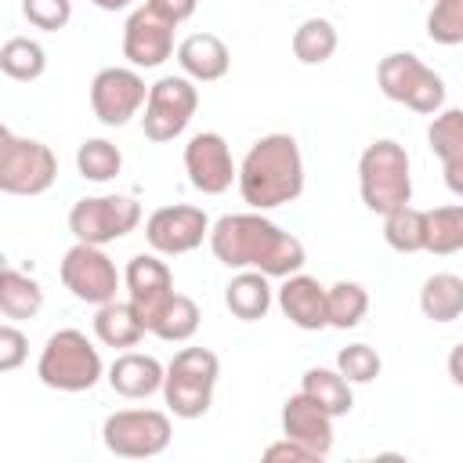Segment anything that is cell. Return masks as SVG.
Listing matches in <instances>:
<instances>
[{
    "instance_id": "6da1fadb",
    "label": "cell",
    "mask_w": 463,
    "mask_h": 463,
    "mask_svg": "<svg viewBox=\"0 0 463 463\" xmlns=\"http://www.w3.org/2000/svg\"><path fill=\"white\" fill-rule=\"evenodd\" d=\"M210 250L224 268H253L264 271L268 279H286L297 275L307 260L304 242L289 232H282L264 210H246V213H224L210 228Z\"/></svg>"
},
{
    "instance_id": "7a4b0ae2",
    "label": "cell",
    "mask_w": 463,
    "mask_h": 463,
    "mask_svg": "<svg viewBox=\"0 0 463 463\" xmlns=\"http://www.w3.org/2000/svg\"><path fill=\"white\" fill-rule=\"evenodd\" d=\"M239 195L250 210H275L304 192V156L293 134H264L239 163Z\"/></svg>"
},
{
    "instance_id": "3957f363",
    "label": "cell",
    "mask_w": 463,
    "mask_h": 463,
    "mask_svg": "<svg viewBox=\"0 0 463 463\" xmlns=\"http://www.w3.org/2000/svg\"><path fill=\"white\" fill-rule=\"evenodd\" d=\"M358 195L365 210L391 213L394 206H405L412 199V174H409V152L394 137H376L358 156Z\"/></svg>"
},
{
    "instance_id": "277c9868",
    "label": "cell",
    "mask_w": 463,
    "mask_h": 463,
    "mask_svg": "<svg viewBox=\"0 0 463 463\" xmlns=\"http://www.w3.org/2000/svg\"><path fill=\"white\" fill-rule=\"evenodd\" d=\"M105 373V362L98 347L87 340L80 329H58L47 336L40 358H36V376L43 387L61 391V394H80L90 391Z\"/></svg>"
},
{
    "instance_id": "5b68a950",
    "label": "cell",
    "mask_w": 463,
    "mask_h": 463,
    "mask_svg": "<svg viewBox=\"0 0 463 463\" xmlns=\"http://www.w3.org/2000/svg\"><path fill=\"white\" fill-rule=\"evenodd\" d=\"M221 362L210 347H181L163 380V402L177 420H199L213 405Z\"/></svg>"
},
{
    "instance_id": "8992f818",
    "label": "cell",
    "mask_w": 463,
    "mask_h": 463,
    "mask_svg": "<svg viewBox=\"0 0 463 463\" xmlns=\"http://www.w3.org/2000/svg\"><path fill=\"white\" fill-rule=\"evenodd\" d=\"M376 83L387 101H398L420 116H434L445 105V80L430 65H423L412 51H394L380 58Z\"/></svg>"
},
{
    "instance_id": "52a82bcc",
    "label": "cell",
    "mask_w": 463,
    "mask_h": 463,
    "mask_svg": "<svg viewBox=\"0 0 463 463\" xmlns=\"http://www.w3.org/2000/svg\"><path fill=\"white\" fill-rule=\"evenodd\" d=\"M58 181V156L36 137H22L11 127L0 130V192L43 195Z\"/></svg>"
},
{
    "instance_id": "ba28073f",
    "label": "cell",
    "mask_w": 463,
    "mask_h": 463,
    "mask_svg": "<svg viewBox=\"0 0 463 463\" xmlns=\"http://www.w3.org/2000/svg\"><path fill=\"white\" fill-rule=\"evenodd\" d=\"M170 438H174L170 416L159 409H119L105 416V427H101L105 449L119 459H152L166 452Z\"/></svg>"
},
{
    "instance_id": "9c48e42d",
    "label": "cell",
    "mask_w": 463,
    "mask_h": 463,
    "mask_svg": "<svg viewBox=\"0 0 463 463\" xmlns=\"http://www.w3.org/2000/svg\"><path fill=\"white\" fill-rule=\"evenodd\" d=\"M141 224V203L134 195H87L69 210V232L76 242L105 246L130 235Z\"/></svg>"
},
{
    "instance_id": "30bf717a",
    "label": "cell",
    "mask_w": 463,
    "mask_h": 463,
    "mask_svg": "<svg viewBox=\"0 0 463 463\" xmlns=\"http://www.w3.org/2000/svg\"><path fill=\"white\" fill-rule=\"evenodd\" d=\"M195 109H199L195 80H188V76H159L148 87L141 130H145L148 141H174V137H181L188 130Z\"/></svg>"
},
{
    "instance_id": "8fae6325",
    "label": "cell",
    "mask_w": 463,
    "mask_h": 463,
    "mask_svg": "<svg viewBox=\"0 0 463 463\" xmlns=\"http://www.w3.org/2000/svg\"><path fill=\"white\" fill-rule=\"evenodd\" d=\"M58 275H61V286L76 300L94 304V307L116 300V289L123 282V275L116 271V260L101 246H90V242H72L58 264Z\"/></svg>"
},
{
    "instance_id": "7c38bea8",
    "label": "cell",
    "mask_w": 463,
    "mask_h": 463,
    "mask_svg": "<svg viewBox=\"0 0 463 463\" xmlns=\"http://www.w3.org/2000/svg\"><path fill=\"white\" fill-rule=\"evenodd\" d=\"M148 101V87L134 65L98 69L90 80V112L105 127H127Z\"/></svg>"
},
{
    "instance_id": "4fadbf2b",
    "label": "cell",
    "mask_w": 463,
    "mask_h": 463,
    "mask_svg": "<svg viewBox=\"0 0 463 463\" xmlns=\"http://www.w3.org/2000/svg\"><path fill=\"white\" fill-rule=\"evenodd\" d=\"M210 217L203 206L192 203H174V206H159L145 217V239L156 253L163 257H181L203 246V239H210Z\"/></svg>"
},
{
    "instance_id": "5bb4252c",
    "label": "cell",
    "mask_w": 463,
    "mask_h": 463,
    "mask_svg": "<svg viewBox=\"0 0 463 463\" xmlns=\"http://www.w3.org/2000/svg\"><path fill=\"white\" fill-rule=\"evenodd\" d=\"M184 174H188V184L203 195H221L239 181V166L232 159V148L217 130H199L188 137Z\"/></svg>"
},
{
    "instance_id": "9a60e30c",
    "label": "cell",
    "mask_w": 463,
    "mask_h": 463,
    "mask_svg": "<svg viewBox=\"0 0 463 463\" xmlns=\"http://www.w3.org/2000/svg\"><path fill=\"white\" fill-rule=\"evenodd\" d=\"M174 22L163 18L159 11H152L148 4L134 7L127 14V25H123V58L134 65V69H159L174 51Z\"/></svg>"
},
{
    "instance_id": "2e32d148",
    "label": "cell",
    "mask_w": 463,
    "mask_h": 463,
    "mask_svg": "<svg viewBox=\"0 0 463 463\" xmlns=\"http://www.w3.org/2000/svg\"><path fill=\"white\" fill-rule=\"evenodd\" d=\"M123 286H127V300L134 304V311L145 318V326L156 322V315L170 304L174 297V275L166 268V260H159L156 253H137L127 260L123 268Z\"/></svg>"
},
{
    "instance_id": "e0dca14e",
    "label": "cell",
    "mask_w": 463,
    "mask_h": 463,
    "mask_svg": "<svg viewBox=\"0 0 463 463\" xmlns=\"http://www.w3.org/2000/svg\"><path fill=\"white\" fill-rule=\"evenodd\" d=\"M282 434L307 445L318 459H326L333 452V438H336L333 434V416L304 391H297L282 402Z\"/></svg>"
},
{
    "instance_id": "ac0fdd59",
    "label": "cell",
    "mask_w": 463,
    "mask_h": 463,
    "mask_svg": "<svg viewBox=\"0 0 463 463\" xmlns=\"http://www.w3.org/2000/svg\"><path fill=\"white\" fill-rule=\"evenodd\" d=\"M329 289L315 279V275H286L282 286L275 289V300L282 307V315L297 326V329H326L329 326V304H326Z\"/></svg>"
},
{
    "instance_id": "d6986e66",
    "label": "cell",
    "mask_w": 463,
    "mask_h": 463,
    "mask_svg": "<svg viewBox=\"0 0 463 463\" xmlns=\"http://www.w3.org/2000/svg\"><path fill=\"white\" fill-rule=\"evenodd\" d=\"M177 65L188 80L195 83H213V80H224L228 69H232V51L221 36L213 33H192L177 43Z\"/></svg>"
},
{
    "instance_id": "ffe728a7",
    "label": "cell",
    "mask_w": 463,
    "mask_h": 463,
    "mask_svg": "<svg viewBox=\"0 0 463 463\" xmlns=\"http://www.w3.org/2000/svg\"><path fill=\"white\" fill-rule=\"evenodd\" d=\"M163 380H166V365L141 351H123L109 365V387L119 398H148L163 391Z\"/></svg>"
},
{
    "instance_id": "44dd1931",
    "label": "cell",
    "mask_w": 463,
    "mask_h": 463,
    "mask_svg": "<svg viewBox=\"0 0 463 463\" xmlns=\"http://www.w3.org/2000/svg\"><path fill=\"white\" fill-rule=\"evenodd\" d=\"M148 333L145 318L134 311L130 300H109L94 311V336L105 344V347H116V351H130L141 344V336Z\"/></svg>"
},
{
    "instance_id": "7402d4cb",
    "label": "cell",
    "mask_w": 463,
    "mask_h": 463,
    "mask_svg": "<svg viewBox=\"0 0 463 463\" xmlns=\"http://www.w3.org/2000/svg\"><path fill=\"white\" fill-rule=\"evenodd\" d=\"M271 300H275V289H271L268 275L264 271H253V268H242L224 286V304L242 322H260L271 311Z\"/></svg>"
},
{
    "instance_id": "603a6c76",
    "label": "cell",
    "mask_w": 463,
    "mask_h": 463,
    "mask_svg": "<svg viewBox=\"0 0 463 463\" xmlns=\"http://www.w3.org/2000/svg\"><path fill=\"white\" fill-rule=\"evenodd\" d=\"M420 311L430 322H456L463 315V279L452 271H438L420 286Z\"/></svg>"
},
{
    "instance_id": "cb8c5ba5",
    "label": "cell",
    "mask_w": 463,
    "mask_h": 463,
    "mask_svg": "<svg viewBox=\"0 0 463 463\" xmlns=\"http://www.w3.org/2000/svg\"><path fill=\"white\" fill-rule=\"evenodd\" d=\"M300 391L311 394L333 420L336 416H347L351 405H354V394H351V380L340 373V369H326V365H311L304 376H300Z\"/></svg>"
},
{
    "instance_id": "d4e9b609",
    "label": "cell",
    "mask_w": 463,
    "mask_h": 463,
    "mask_svg": "<svg viewBox=\"0 0 463 463\" xmlns=\"http://www.w3.org/2000/svg\"><path fill=\"white\" fill-rule=\"evenodd\" d=\"M43 307V289L36 279H29L18 268H4L0 271V311L4 318L18 322V318H33Z\"/></svg>"
},
{
    "instance_id": "484cf974",
    "label": "cell",
    "mask_w": 463,
    "mask_h": 463,
    "mask_svg": "<svg viewBox=\"0 0 463 463\" xmlns=\"http://www.w3.org/2000/svg\"><path fill=\"white\" fill-rule=\"evenodd\" d=\"M336 43H340V36L329 18L311 14L293 29V54L300 65H326L336 54Z\"/></svg>"
},
{
    "instance_id": "4316f807",
    "label": "cell",
    "mask_w": 463,
    "mask_h": 463,
    "mask_svg": "<svg viewBox=\"0 0 463 463\" xmlns=\"http://www.w3.org/2000/svg\"><path fill=\"white\" fill-rule=\"evenodd\" d=\"M383 242L398 253H420L427 246V210L405 203L383 213Z\"/></svg>"
},
{
    "instance_id": "83f0119b",
    "label": "cell",
    "mask_w": 463,
    "mask_h": 463,
    "mask_svg": "<svg viewBox=\"0 0 463 463\" xmlns=\"http://www.w3.org/2000/svg\"><path fill=\"white\" fill-rule=\"evenodd\" d=\"M199 304L192 300V297H184V293H174L170 297V304L156 315V322L148 326V333L152 336H159V340H166V344H184V340H192L195 336V329H199Z\"/></svg>"
},
{
    "instance_id": "f1b7e54d",
    "label": "cell",
    "mask_w": 463,
    "mask_h": 463,
    "mask_svg": "<svg viewBox=\"0 0 463 463\" xmlns=\"http://www.w3.org/2000/svg\"><path fill=\"white\" fill-rule=\"evenodd\" d=\"M427 145L445 166H463V109H441L434 112L427 127Z\"/></svg>"
},
{
    "instance_id": "f546056e",
    "label": "cell",
    "mask_w": 463,
    "mask_h": 463,
    "mask_svg": "<svg viewBox=\"0 0 463 463\" xmlns=\"http://www.w3.org/2000/svg\"><path fill=\"white\" fill-rule=\"evenodd\" d=\"M0 69H4V76L18 80V83L40 80L47 69V51L29 36H11L0 47Z\"/></svg>"
},
{
    "instance_id": "4dcf8cb0",
    "label": "cell",
    "mask_w": 463,
    "mask_h": 463,
    "mask_svg": "<svg viewBox=\"0 0 463 463\" xmlns=\"http://www.w3.org/2000/svg\"><path fill=\"white\" fill-rule=\"evenodd\" d=\"M427 253L449 257L463 250V203L427 210Z\"/></svg>"
},
{
    "instance_id": "1f68e13d",
    "label": "cell",
    "mask_w": 463,
    "mask_h": 463,
    "mask_svg": "<svg viewBox=\"0 0 463 463\" xmlns=\"http://www.w3.org/2000/svg\"><path fill=\"white\" fill-rule=\"evenodd\" d=\"M76 170H80L83 181L105 184V181H112L123 170V152L112 141H105V137H87L76 148Z\"/></svg>"
},
{
    "instance_id": "d6a6232c",
    "label": "cell",
    "mask_w": 463,
    "mask_h": 463,
    "mask_svg": "<svg viewBox=\"0 0 463 463\" xmlns=\"http://www.w3.org/2000/svg\"><path fill=\"white\" fill-rule=\"evenodd\" d=\"M326 304H329V326L333 329H354L369 311V289L362 282L340 279V282L329 286Z\"/></svg>"
},
{
    "instance_id": "836d02e7",
    "label": "cell",
    "mask_w": 463,
    "mask_h": 463,
    "mask_svg": "<svg viewBox=\"0 0 463 463\" xmlns=\"http://www.w3.org/2000/svg\"><path fill=\"white\" fill-rule=\"evenodd\" d=\"M427 36L441 47L463 43V0H434L427 14Z\"/></svg>"
},
{
    "instance_id": "e575fe53",
    "label": "cell",
    "mask_w": 463,
    "mask_h": 463,
    "mask_svg": "<svg viewBox=\"0 0 463 463\" xmlns=\"http://www.w3.org/2000/svg\"><path fill=\"white\" fill-rule=\"evenodd\" d=\"M336 369H340L351 383H373V380L380 376L383 362H380V354H376L369 344H347V347H340V354H336Z\"/></svg>"
},
{
    "instance_id": "d590c367",
    "label": "cell",
    "mask_w": 463,
    "mask_h": 463,
    "mask_svg": "<svg viewBox=\"0 0 463 463\" xmlns=\"http://www.w3.org/2000/svg\"><path fill=\"white\" fill-rule=\"evenodd\" d=\"M22 14L29 18V25L43 33H58L72 18V0H22Z\"/></svg>"
},
{
    "instance_id": "8d00e7d4",
    "label": "cell",
    "mask_w": 463,
    "mask_h": 463,
    "mask_svg": "<svg viewBox=\"0 0 463 463\" xmlns=\"http://www.w3.org/2000/svg\"><path fill=\"white\" fill-rule=\"evenodd\" d=\"M29 358V336L18 326H0V373H14Z\"/></svg>"
},
{
    "instance_id": "74e56055",
    "label": "cell",
    "mask_w": 463,
    "mask_h": 463,
    "mask_svg": "<svg viewBox=\"0 0 463 463\" xmlns=\"http://www.w3.org/2000/svg\"><path fill=\"white\" fill-rule=\"evenodd\" d=\"M264 459H268V463H318V456H315L307 445H300V441H293V438H286V434L264 449Z\"/></svg>"
},
{
    "instance_id": "f35d334b",
    "label": "cell",
    "mask_w": 463,
    "mask_h": 463,
    "mask_svg": "<svg viewBox=\"0 0 463 463\" xmlns=\"http://www.w3.org/2000/svg\"><path fill=\"white\" fill-rule=\"evenodd\" d=\"M152 11H159L163 18H170L174 25H181V22H188L192 14H195V7H199V0H145Z\"/></svg>"
},
{
    "instance_id": "ab89813d",
    "label": "cell",
    "mask_w": 463,
    "mask_h": 463,
    "mask_svg": "<svg viewBox=\"0 0 463 463\" xmlns=\"http://www.w3.org/2000/svg\"><path fill=\"white\" fill-rule=\"evenodd\" d=\"M445 369H449V376H452V383L456 387H463V340L449 351V358H445Z\"/></svg>"
},
{
    "instance_id": "60d3db41",
    "label": "cell",
    "mask_w": 463,
    "mask_h": 463,
    "mask_svg": "<svg viewBox=\"0 0 463 463\" xmlns=\"http://www.w3.org/2000/svg\"><path fill=\"white\" fill-rule=\"evenodd\" d=\"M441 174H445V184H449V192L463 199V166H445Z\"/></svg>"
},
{
    "instance_id": "b9f144b4",
    "label": "cell",
    "mask_w": 463,
    "mask_h": 463,
    "mask_svg": "<svg viewBox=\"0 0 463 463\" xmlns=\"http://www.w3.org/2000/svg\"><path fill=\"white\" fill-rule=\"evenodd\" d=\"M87 4H94L101 11H123V7H130V0H87Z\"/></svg>"
}]
</instances>
